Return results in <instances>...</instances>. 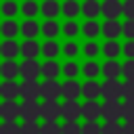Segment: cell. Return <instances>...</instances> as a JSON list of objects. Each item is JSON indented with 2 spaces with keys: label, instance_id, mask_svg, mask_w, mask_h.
Returning <instances> with one entry per match:
<instances>
[{
  "label": "cell",
  "instance_id": "cell-1",
  "mask_svg": "<svg viewBox=\"0 0 134 134\" xmlns=\"http://www.w3.org/2000/svg\"><path fill=\"white\" fill-rule=\"evenodd\" d=\"M19 75L23 77V82H36L38 75H42V65H40L38 61H29V59H25V61L21 63V71H19Z\"/></svg>",
  "mask_w": 134,
  "mask_h": 134
},
{
  "label": "cell",
  "instance_id": "cell-2",
  "mask_svg": "<svg viewBox=\"0 0 134 134\" xmlns=\"http://www.w3.org/2000/svg\"><path fill=\"white\" fill-rule=\"evenodd\" d=\"M103 98L105 100L124 98V84H119L117 80H105V84H103Z\"/></svg>",
  "mask_w": 134,
  "mask_h": 134
},
{
  "label": "cell",
  "instance_id": "cell-3",
  "mask_svg": "<svg viewBox=\"0 0 134 134\" xmlns=\"http://www.w3.org/2000/svg\"><path fill=\"white\" fill-rule=\"evenodd\" d=\"M59 96H63V84H59L57 80H44L42 82V98L57 100Z\"/></svg>",
  "mask_w": 134,
  "mask_h": 134
},
{
  "label": "cell",
  "instance_id": "cell-4",
  "mask_svg": "<svg viewBox=\"0 0 134 134\" xmlns=\"http://www.w3.org/2000/svg\"><path fill=\"white\" fill-rule=\"evenodd\" d=\"M42 117H44V121H57L59 117H63V105H59V100H44Z\"/></svg>",
  "mask_w": 134,
  "mask_h": 134
},
{
  "label": "cell",
  "instance_id": "cell-5",
  "mask_svg": "<svg viewBox=\"0 0 134 134\" xmlns=\"http://www.w3.org/2000/svg\"><path fill=\"white\" fill-rule=\"evenodd\" d=\"M0 117L2 121H17V117H21V105H17L15 100H2Z\"/></svg>",
  "mask_w": 134,
  "mask_h": 134
},
{
  "label": "cell",
  "instance_id": "cell-6",
  "mask_svg": "<svg viewBox=\"0 0 134 134\" xmlns=\"http://www.w3.org/2000/svg\"><path fill=\"white\" fill-rule=\"evenodd\" d=\"M21 117L25 121H36L38 117H42V105H38V100H23L21 103Z\"/></svg>",
  "mask_w": 134,
  "mask_h": 134
},
{
  "label": "cell",
  "instance_id": "cell-7",
  "mask_svg": "<svg viewBox=\"0 0 134 134\" xmlns=\"http://www.w3.org/2000/svg\"><path fill=\"white\" fill-rule=\"evenodd\" d=\"M103 117L107 121H117L119 117H124V105H119L117 100H105L103 103Z\"/></svg>",
  "mask_w": 134,
  "mask_h": 134
},
{
  "label": "cell",
  "instance_id": "cell-8",
  "mask_svg": "<svg viewBox=\"0 0 134 134\" xmlns=\"http://www.w3.org/2000/svg\"><path fill=\"white\" fill-rule=\"evenodd\" d=\"M21 86V98L23 100H38L42 96V84L38 82H23Z\"/></svg>",
  "mask_w": 134,
  "mask_h": 134
},
{
  "label": "cell",
  "instance_id": "cell-9",
  "mask_svg": "<svg viewBox=\"0 0 134 134\" xmlns=\"http://www.w3.org/2000/svg\"><path fill=\"white\" fill-rule=\"evenodd\" d=\"M0 96L4 100H15L17 96H21V86H17V82L13 80H4L0 84Z\"/></svg>",
  "mask_w": 134,
  "mask_h": 134
},
{
  "label": "cell",
  "instance_id": "cell-10",
  "mask_svg": "<svg viewBox=\"0 0 134 134\" xmlns=\"http://www.w3.org/2000/svg\"><path fill=\"white\" fill-rule=\"evenodd\" d=\"M63 117H65V121H77V117H82V105L77 100H65Z\"/></svg>",
  "mask_w": 134,
  "mask_h": 134
},
{
  "label": "cell",
  "instance_id": "cell-11",
  "mask_svg": "<svg viewBox=\"0 0 134 134\" xmlns=\"http://www.w3.org/2000/svg\"><path fill=\"white\" fill-rule=\"evenodd\" d=\"M82 115L86 117V121H96V117L103 115V105H98L96 100H86L82 105Z\"/></svg>",
  "mask_w": 134,
  "mask_h": 134
},
{
  "label": "cell",
  "instance_id": "cell-12",
  "mask_svg": "<svg viewBox=\"0 0 134 134\" xmlns=\"http://www.w3.org/2000/svg\"><path fill=\"white\" fill-rule=\"evenodd\" d=\"M121 13H124V4L119 0H105L103 2V15L107 19H113L115 21V17H119Z\"/></svg>",
  "mask_w": 134,
  "mask_h": 134
},
{
  "label": "cell",
  "instance_id": "cell-13",
  "mask_svg": "<svg viewBox=\"0 0 134 134\" xmlns=\"http://www.w3.org/2000/svg\"><path fill=\"white\" fill-rule=\"evenodd\" d=\"M82 94L86 96V100H96L98 96H103V84H96L94 80H88L82 86Z\"/></svg>",
  "mask_w": 134,
  "mask_h": 134
},
{
  "label": "cell",
  "instance_id": "cell-14",
  "mask_svg": "<svg viewBox=\"0 0 134 134\" xmlns=\"http://www.w3.org/2000/svg\"><path fill=\"white\" fill-rule=\"evenodd\" d=\"M19 52H21V46H19L15 40H4V42L0 44V54L4 57V61H13Z\"/></svg>",
  "mask_w": 134,
  "mask_h": 134
},
{
  "label": "cell",
  "instance_id": "cell-15",
  "mask_svg": "<svg viewBox=\"0 0 134 134\" xmlns=\"http://www.w3.org/2000/svg\"><path fill=\"white\" fill-rule=\"evenodd\" d=\"M42 52V46L36 42V40H25L23 44H21V54L25 57V59H29V61H36V57Z\"/></svg>",
  "mask_w": 134,
  "mask_h": 134
},
{
  "label": "cell",
  "instance_id": "cell-16",
  "mask_svg": "<svg viewBox=\"0 0 134 134\" xmlns=\"http://www.w3.org/2000/svg\"><path fill=\"white\" fill-rule=\"evenodd\" d=\"M103 75H105L107 80H117L119 75H124V65H119L115 59H113V61H107V63L103 65Z\"/></svg>",
  "mask_w": 134,
  "mask_h": 134
},
{
  "label": "cell",
  "instance_id": "cell-17",
  "mask_svg": "<svg viewBox=\"0 0 134 134\" xmlns=\"http://www.w3.org/2000/svg\"><path fill=\"white\" fill-rule=\"evenodd\" d=\"M82 94V84H77L75 80H67L63 84V98L65 100H75Z\"/></svg>",
  "mask_w": 134,
  "mask_h": 134
},
{
  "label": "cell",
  "instance_id": "cell-18",
  "mask_svg": "<svg viewBox=\"0 0 134 134\" xmlns=\"http://www.w3.org/2000/svg\"><path fill=\"white\" fill-rule=\"evenodd\" d=\"M119 34H124V25H119L117 19H115V21H113V19H107V21L103 23V36H107L109 40H115Z\"/></svg>",
  "mask_w": 134,
  "mask_h": 134
},
{
  "label": "cell",
  "instance_id": "cell-19",
  "mask_svg": "<svg viewBox=\"0 0 134 134\" xmlns=\"http://www.w3.org/2000/svg\"><path fill=\"white\" fill-rule=\"evenodd\" d=\"M82 13H84V17H88V21H94V17H98L103 13V4H98L96 0H86L82 4Z\"/></svg>",
  "mask_w": 134,
  "mask_h": 134
},
{
  "label": "cell",
  "instance_id": "cell-20",
  "mask_svg": "<svg viewBox=\"0 0 134 134\" xmlns=\"http://www.w3.org/2000/svg\"><path fill=\"white\" fill-rule=\"evenodd\" d=\"M21 34H23L27 40H34L38 34H42V25H38L34 19H27V21L21 25Z\"/></svg>",
  "mask_w": 134,
  "mask_h": 134
},
{
  "label": "cell",
  "instance_id": "cell-21",
  "mask_svg": "<svg viewBox=\"0 0 134 134\" xmlns=\"http://www.w3.org/2000/svg\"><path fill=\"white\" fill-rule=\"evenodd\" d=\"M19 71H21V65H17L15 61H4V63L0 65V75H2L4 80H13V77H17Z\"/></svg>",
  "mask_w": 134,
  "mask_h": 134
},
{
  "label": "cell",
  "instance_id": "cell-22",
  "mask_svg": "<svg viewBox=\"0 0 134 134\" xmlns=\"http://www.w3.org/2000/svg\"><path fill=\"white\" fill-rule=\"evenodd\" d=\"M59 31H61V25H59L54 19H46V21L42 23V34H44L48 40H54V38L59 36Z\"/></svg>",
  "mask_w": 134,
  "mask_h": 134
},
{
  "label": "cell",
  "instance_id": "cell-23",
  "mask_svg": "<svg viewBox=\"0 0 134 134\" xmlns=\"http://www.w3.org/2000/svg\"><path fill=\"white\" fill-rule=\"evenodd\" d=\"M119 52H124V48L117 44V40H107V42L103 44V54H105L109 61H113Z\"/></svg>",
  "mask_w": 134,
  "mask_h": 134
},
{
  "label": "cell",
  "instance_id": "cell-24",
  "mask_svg": "<svg viewBox=\"0 0 134 134\" xmlns=\"http://www.w3.org/2000/svg\"><path fill=\"white\" fill-rule=\"evenodd\" d=\"M59 10H63V6H59L57 0H44L42 2V15L48 19H54L59 15Z\"/></svg>",
  "mask_w": 134,
  "mask_h": 134
},
{
  "label": "cell",
  "instance_id": "cell-25",
  "mask_svg": "<svg viewBox=\"0 0 134 134\" xmlns=\"http://www.w3.org/2000/svg\"><path fill=\"white\" fill-rule=\"evenodd\" d=\"M17 31H21V27L17 25V21H13V19H6V21L2 23V36H4L6 40H13V38L17 36Z\"/></svg>",
  "mask_w": 134,
  "mask_h": 134
},
{
  "label": "cell",
  "instance_id": "cell-26",
  "mask_svg": "<svg viewBox=\"0 0 134 134\" xmlns=\"http://www.w3.org/2000/svg\"><path fill=\"white\" fill-rule=\"evenodd\" d=\"M61 52V48H59V44L54 42V40H48V42H44L42 44V54L48 59V61H54V57Z\"/></svg>",
  "mask_w": 134,
  "mask_h": 134
},
{
  "label": "cell",
  "instance_id": "cell-27",
  "mask_svg": "<svg viewBox=\"0 0 134 134\" xmlns=\"http://www.w3.org/2000/svg\"><path fill=\"white\" fill-rule=\"evenodd\" d=\"M59 73H61V67H59L54 61H46V63L42 65V75H44L46 80H57Z\"/></svg>",
  "mask_w": 134,
  "mask_h": 134
},
{
  "label": "cell",
  "instance_id": "cell-28",
  "mask_svg": "<svg viewBox=\"0 0 134 134\" xmlns=\"http://www.w3.org/2000/svg\"><path fill=\"white\" fill-rule=\"evenodd\" d=\"M77 13H82V6L77 4V0H65L63 2V15L65 17L73 19V17H77Z\"/></svg>",
  "mask_w": 134,
  "mask_h": 134
},
{
  "label": "cell",
  "instance_id": "cell-29",
  "mask_svg": "<svg viewBox=\"0 0 134 134\" xmlns=\"http://www.w3.org/2000/svg\"><path fill=\"white\" fill-rule=\"evenodd\" d=\"M82 31H84L86 38H96V36L103 31V27H100L96 21H86V23L82 25Z\"/></svg>",
  "mask_w": 134,
  "mask_h": 134
},
{
  "label": "cell",
  "instance_id": "cell-30",
  "mask_svg": "<svg viewBox=\"0 0 134 134\" xmlns=\"http://www.w3.org/2000/svg\"><path fill=\"white\" fill-rule=\"evenodd\" d=\"M82 71H84V75H86V77H90V80H92L94 75L103 73V67H100V65H96L94 61H88V63H84V69H82Z\"/></svg>",
  "mask_w": 134,
  "mask_h": 134
},
{
  "label": "cell",
  "instance_id": "cell-31",
  "mask_svg": "<svg viewBox=\"0 0 134 134\" xmlns=\"http://www.w3.org/2000/svg\"><path fill=\"white\" fill-rule=\"evenodd\" d=\"M21 134H42V124H38V121H23L21 124Z\"/></svg>",
  "mask_w": 134,
  "mask_h": 134
},
{
  "label": "cell",
  "instance_id": "cell-32",
  "mask_svg": "<svg viewBox=\"0 0 134 134\" xmlns=\"http://www.w3.org/2000/svg\"><path fill=\"white\" fill-rule=\"evenodd\" d=\"M21 10H23V15H25V17H36V13H38V10H42V6H38V4H36V0H25V2H23V6H21Z\"/></svg>",
  "mask_w": 134,
  "mask_h": 134
},
{
  "label": "cell",
  "instance_id": "cell-33",
  "mask_svg": "<svg viewBox=\"0 0 134 134\" xmlns=\"http://www.w3.org/2000/svg\"><path fill=\"white\" fill-rule=\"evenodd\" d=\"M42 134H63V126H59V121H44Z\"/></svg>",
  "mask_w": 134,
  "mask_h": 134
},
{
  "label": "cell",
  "instance_id": "cell-34",
  "mask_svg": "<svg viewBox=\"0 0 134 134\" xmlns=\"http://www.w3.org/2000/svg\"><path fill=\"white\" fill-rule=\"evenodd\" d=\"M0 134H21V126L17 121H2Z\"/></svg>",
  "mask_w": 134,
  "mask_h": 134
},
{
  "label": "cell",
  "instance_id": "cell-35",
  "mask_svg": "<svg viewBox=\"0 0 134 134\" xmlns=\"http://www.w3.org/2000/svg\"><path fill=\"white\" fill-rule=\"evenodd\" d=\"M77 31H80V25H77L73 19H67L65 25H63V34H65L67 38H73V36H77Z\"/></svg>",
  "mask_w": 134,
  "mask_h": 134
},
{
  "label": "cell",
  "instance_id": "cell-36",
  "mask_svg": "<svg viewBox=\"0 0 134 134\" xmlns=\"http://www.w3.org/2000/svg\"><path fill=\"white\" fill-rule=\"evenodd\" d=\"M103 134H124V126H119L117 121H105Z\"/></svg>",
  "mask_w": 134,
  "mask_h": 134
},
{
  "label": "cell",
  "instance_id": "cell-37",
  "mask_svg": "<svg viewBox=\"0 0 134 134\" xmlns=\"http://www.w3.org/2000/svg\"><path fill=\"white\" fill-rule=\"evenodd\" d=\"M82 134H103V126H98L96 121H84Z\"/></svg>",
  "mask_w": 134,
  "mask_h": 134
},
{
  "label": "cell",
  "instance_id": "cell-38",
  "mask_svg": "<svg viewBox=\"0 0 134 134\" xmlns=\"http://www.w3.org/2000/svg\"><path fill=\"white\" fill-rule=\"evenodd\" d=\"M17 2H13V0H4L2 2V15L4 17H15L17 15Z\"/></svg>",
  "mask_w": 134,
  "mask_h": 134
},
{
  "label": "cell",
  "instance_id": "cell-39",
  "mask_svg": "<svg viewBox=\"0 0 134 134\" xmlns=\"http://www.w3.org/2000/svg\"><path fill=\"white\" fill-rule=\"evenodd\" d=\"M63 134H82V126L77 121H65L63 124Z\"/></svg>",
  "mask_w": 134,
  "mask_h": 134
},
{
  "label": "cell",
  "instance_id": "cell-40",
  "mask_svg": "<svg viewBox=\"0 0 134 134\" xmlns=\"http://www.w3.org/2000/svg\"><path fill=\"white\" fill-rule=\"evenodd\" d=\"M63 73H65L69 80H73V77L80 73V67H77L73 61H69V63H65V67H63Z\"/></svg>",
  "mask_w": 134,
  "mask_h": 134
},
{
  "label": "cell",
  "instance_id": "cell-41",
  "mask_svg": "<svg viewBox=\"0 0 134 134\" xmlns=\"http://www.w3.org/2000/svg\"><path fill=\"white\" fill-rule=\"evenodd\" d=\"M124 119L134 121V100H124Z\"/></svg>",
  "mask_w": 134,
  "mask_h": 134
},
{
  "label": "cell",
  "instance_id": "cell-42",
  "mask_svg": "<svg viewBox=\"0 0 134 134\" xmlns=\"http://www.w3.org/2000/svg\"><path fill=\"white\" fill-rule=\"evenodd\" d=\"M100 50H103V48H100L96 42H88V44L84 46V54H86V57H90V59H92V57H96Z\"/></svg>",
  "mask_w": 134,
  "mask_h": 134
},
{
  "label": "cell",
  "instance_id": "cell-43",
  "mask_svg": "<svg viewBox=\"0 0 134 134\" xmlns=\"http://www.w3.org/2000/svg\"><path fill=\"white\" fill-rule=\"evenodd\" d=\"M124 98L126 100H134V80H126L124 82Z\"/></svg>",
  "mask_w": 134,
  "mask_h": 134
},
{
  "label": "cell",
  "instance_id": "cell-44",
  "mask_svg": "<svg viewBox=\"0 0 134 134\" xmlns=\"http://www.w3.org/2000/svg\"><path fill=\"white\" fill-rule=\"evenodd\" d=\"M124 36L128 40H134V19H128L124 23Z\"/></svg>",
  "mask_w": 134,
  "mask_h": 134
},
{
  "label": "cell",
  "instance_id": "cell-45",
  "mask_svg": "<svg viewBox=\"0 0 134 134\" xmlns=\"http://www.w3.org/2000/svg\"><path fill=\"white\" fill-rule=\"evenodd\" d=\"M63 52H65L67 57H75V54L80 52V46H77L75 42H67V44H65V48H63Z\"/></svg>",
  "mask_w": 134,
  "mask_h": 134
},
{
  "label": "cell",
  "instance_id": "cell-46",
  "mask_svg": "<svg viewBox=\"0 0 134 134\" xmlns=\"http://www.w3.org/2000/svg\"><path fill=\"white\" fill-rule=\"evenodd\" d=\"M124 77L126 80H134V61H126L124 63Z\"/></svg>",
  "mask_w": 134,
  "mask_h": 134
},
{
  "label": "cell",
  "instance_id": "cell-47",
  "mask_svg": "<svg viewBox=\"0 0 134 134\" xmlns=\"http://www.w3.org/2000/svg\"><path fill=\"white\" fill-rule=\"evenodd\" d=\"M124 15L128 19H134V0H124Z\"/></svg>",
  "mask_w": 134,
  "mask_h": 134
},
{
  "label": "cell",
  "instance_id": "cell-48",
  "mask_svg": "<svg viewBox=\"0 0 134 134\" xmlns=\"http://www.w3.org/2000/svg\"><path fill=\"white\" fill-rule=\"evenodd\" d=\"M124 54L128 57V61H134V40H128L124 46Z\"/></svg>",
  "mask_w": 134,
  "mask_h": 134
},
{
  "label": "cell",
  "instance_id": "cell-49",
  "mask_svg": "<svg viewBox=\"0 0 134 134\" xmlns=\"http://www.w3.org/2000/svg\"><path fill=\"white\" fill-rule=\"evenodd\" d=\"M124 134H134V121H126L124 124Z\"/></svg>",
  "mask_w": 134,
  "mask_h": 134
}]
</instances>
